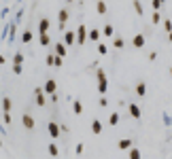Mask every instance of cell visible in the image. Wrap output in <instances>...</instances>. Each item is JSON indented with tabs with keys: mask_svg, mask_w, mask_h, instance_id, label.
Listing matches in <instances>:
<instances>
[{
	"mask_svg": "<svg viewBox=\"0 0 172 159\" xmlns=\"http://www.w3.org/2000/svg\"><path fill=\"white\" fill-rule=\"evenodd\" d=\"M106 89H109V83H106V72H104V70H98V91L104 96V93H106Z\"/></svg>",
	"mask_w": 172,
	"mask_h": 159,
	"instance_id": "obj_1",
	"label": "cell"
},
{
	"mask_svg": "<svg viewBox=\"0 0 172 159\" xmlns=\"http://www.w3.org/2000/svg\"><path fill=\"white\" fill-rule=\"evenodd\" d=\"M87 32H89V30H87V28H85L83 24L79 25V30L74 32V34H77V43H81V45H83V43L87 40Z\"/></svg>",
	"mask_w": 172,
	"mask_h": 159,
	"instance_id": "obj_2",
	"label": "cell"
},
{
	"mask_svg": "<svg viewBox=\"0 0 172 159\" xmlns=\"http://www.w3.org/2000/svg\"><path fill=\"white\" fill-rule=\"evenodd\" d=\"M47 129H49V136L51 138H60V125H58V123L55 121H49V125H47Z\"/></svg>",
	"mask_w": 172,
	"mask_h": 159,
	"instance_id": "obj_3",
	"label": "cell"
},
{
	"mask_svg": "<svg viewBox=\"0 0 172 159\" xmlns=\"http://www.w3.org/2000/svg\"><path fill=\"white\" fill-rule=\"evenodd\" d=\"M55 89H58V83H55L53 79H49V81L45 83V87H43V91H45L47 96H51V93H55Z\"/></svg>",
	"mask_w": 172,
	"mask_h": 159,
	"instance_id": "obj_4",
	"label": "cell"
},
{
	"mask_svg": "<svg viewBox=\"0 0 172 159\" xmlns=\"http://www.w3.org/2000/svg\"><path fill=\"white\" fill-rule=\"evenodd\" d=\"M49 32V17H43L38 21V34H47Z\"/></svg>",
	"mask_w": 172,
	"mask_h": 159,
	"instance_id": "obj_5",
	"label": "cell"
},
{
	"mask_svg": "<svg viewBox=\"0 0 172 159\" xmlns=\"http://www.w3.org/2000/svg\"><path fill=\"white\" fill-rule=\"evenodd\" d=\"M68 17H70V15H68V11H66V9H62V11L58 13V19H60V30H64V28H66Z\"/></svg>",
	"mask_w": 172,
	"mask_h": 159,
	"instance_id": "obj_6",
	"label": "cell"
},
{
	"mask_svg": "<svg viewBox=\"0 0 172 159\" xmlns=\"http://www.w3.org/2000/svg\"><path fill=\"white\" fill-rule=\"evenodd\" d=\"M21 123H24L26 129H34V119H32L30 115H24V117H21Z\"/></svg>",
	"mask_w": 172,
	"mask_h": 159,
	"instance_id": "obj_7",
	"label": "cell"
},
{
	"mask_svg": "<svg viewBox=\"0 0 172 159\" xmlns=\"http://www.w3.org/2000/svg\"><path fill=\"white\" fill-rule=\"evenodd\" d=\"M43 93H45V91H43L40 87L34 89V96H36V104H38V106H43V104H45V96H43Z\"/></svg>",
	"mask_w": 172,
	"mask_h": 159,
	"instance_id": "obj_8",
	"label": "cell"
},
{
	"mask_svg": "<svg viewBox=\"0 0 172 159\" xmlns=\"http://www.w3.org/2000/svg\"><path fill=\"white\" fill-rule=\"evenodd\" d=\"M64 43H66V45H74V43H77V34H74V32H66V34H64Z\"/></svg>",
	"mask_w": 172,
	"mask_h": 159,
	"instance_id": "obj_9",
	"label": "cell"
},
{
	"mask_svg": "<svg viewBox=\"0 0 172 159\" xmlns=\"http://www.w3.org/2000/svg\"><path fill=\"white\" fill-rule=\"evenodd\" d=\"M91 132L96 136L102 134V123H100V119H94V121H91Z\"/></svg>",
	"mask_w": 172,
	"mask_h": 159,
	"instance_id": "obj_10",
	"label": "cell"
},
{
	"mask_svg": "<svg viewBox=\"0 0 172 159\" xmlns=\"http://www.w3.org/2000/svg\"><path fill=\"white\" fill-rule=\"evenodd\" d=\"M130 115H132L134 119H140V108H138V104H134V102L130 104Z\"/></svg>",
	"mask_w": 172,
	"mask_h": 159,
	"instance_id": "obj_11",
	"label": "cell"
},
{
	"mask_svg": "<svg viewBox=\"0 0 172 159\" xmlns=\"http://www.w3.org/2000/svg\"><path fill=\"white\" fill-rule=\"evenodd\" d=\"M55 55H60V57L66 55V45H64V43H58V45H55Z\"/></svg>",
	"mask_w": 172,
	"mask_h": 159,
	"instance_id": "obj_12",
	"label": "cell"
},
{
	"mask_svg": "<svg viewBox=\"0 0 172 159\" xmlns=\"http://www.w3.org/2000/svg\"><path fill=\"white\" fill-rule=\"evenodd\" d=\"M134 47H138V49L145 47V36H142V34H136L134 36Z\"/></svg>",
	"mask_w": 172,
	"mask_h": 159,
	"instance_id": "obj_13",
	"label": "cell"
},
{
	"mask_svg": "<svg viewBox=\"0 0 172 159\" xmlns=\"http://www.w3.org/2000/svg\"><path fill=\"white\" fill-rule=\"evenodd\" d=\"M72 110H74V115H81V112H83V104H81L79 100H74L72 102Z\"/></svg>",
	"mask_w": 172,
	"mask_h": 159,
	"instance_id": "obj_14",
	"label": "cell"
},
{
	"mask_svg": "<svg viewBox=\"0 0 172 159\" xmlns=\"http://www.w3.org/2000/svg\"><path fill=\"white\" fill-rule=\"evenodd\" d=\"M96 11H98L100 15H104V13H106V2H104V0H98V4H96Z\"/></svg>",
	"mask_w": 172,
	"mask_h": 159,
	"instance_id": "obj_15",
	"label": "cell"
},
{
	"mask_svg": "<svg viewBox=\"0 0 172 159\" xmlns=\"http://www.w3.org/2000/svg\"><path fill=\"white\" fill-rule=\"evenodd\" d=\"M87 38L89 40H100V30H89L87 32Z\"/></svg>",
	"mask_w": 172,
	"mask_h": 159,
	"instance_id": "obj_16",
	"label": "cell"
},
{
	"mask_svg": "<svg viewBox=\"0 0 172 159\" xmlns=\"http://www.w3.org/2000/svg\"><path fill=\"white\" fill-rule=\"evenodd\" d=\"M11 106H13L11 98H4V100H2V108H4V112H11Z\"/></svg>",
	"mask_w": 172,
	"mask_h": 159,
	"instance_id": "obj_17",
	"label": "cell"
},
{
	"mask_svg": "<svg viewBox=\"0 0 172 159\" xmlns=\"http://www.w3.org/2000/svg\"><path fill=\"white\" fill-rule=\"evenodd\" d=\"M119 148H123V151L132 148V140H130V138H125V140H121V142H119Z\"/></svg>",
	"mask_w": 172,
	"mask_h": 159,
	"instance_id": "obj_18",
	"label": "cell"
},
{
	"mask_svg": "<svg viewBox=\"0 0 172 159\" xmlns=\"http://www.w3.org/2000/svg\"><path fill=\"white\" fill-rule=\"evenodd\" d=\"M136 93H138V96H145V93H147V85H145V83H138V85H136Z\"/></svg>",
	"mask_w": 172,
	"mask_h": 159,
	"instance_id": "obj_19",
	"label": "cell"
},
{
	"mask_svg": "<svg viewBox=\"0 0 172 159\" xmlns=\"http://www.w3.org/2000/svg\"><path fill=\"white\" fill-rule=\"evenodd\" d=\"M140 157H142V155H140V151H138L136 147L130 148V159H140Z\"/></svg>",
	"mask_w": 172,
	"mask_h": 159,
	"instance_id": "obj_20",
	"label": "cell"
},
{
	"mask_svg": "<svg viewBox=\"0 0 172 159\" xmlns=\"http://www.w3.org/2000/svg\"><path fill=\"white\" fill-rule=\"evenodd\" d=\"M38 43H40V45H43V47H47V45H49V43H51L49 34H40V38H38Z\"/></svg>",
	"mask_w": 172,
	"mask_h": 159,
	"instance_id": "obj_21",
	"label": "cell"
},
{
	"mask_svg": "<svg viewBox=\"0 0 172 159\" xmlns=\"http://www.w3.org/2000/svg\"><path fill=\"white\" fill-rule=\"evenodd\" d=\"M119 119H121V117H119V112H113L111 117H109V123H111V125H117Z\"/></svg>",
	"mask_w": 172,
	"mask_h": 159,
	"instance_id": "obj_22",
	"label": "cell"
},
{
	"mask_svg": "<svg viewBox=\"0 0 172 159\" xmlns=\"http://www.w3.org/2000/svg\"><path fill=\"white\" fill-rule=\"evenodd\" d=\"M102 32H104V36H113V32H115V30H113V25H111V24H106Z\"/></svg>",
	"mask_w": 172,
	"mask_h": 159,
	"instance_id": "obj_23",
	"label": "cell"
},
{
	"mask_svg": "<svg viewBox=\"0 0 172 159\" xmlns=\"http://www.w3.org/2000/svg\"><path fill=\"white\" fill-rule=\"evenodd\" d=\"M49 155H53V157H58V155H60V151H58L55 144H49Z\"/></svg>",
	"mask_w": 172,
	"mask_h": 159,
	"instance_id": "obj_24",
	"label": "cell"
},
{
	"mask_svg": "<svg viewBox=\"0 0 172 159\" xmlns=\"http://www.w3.org/2000/svg\"><path fill=\"white\" fill-rule=\"evenodd\" d=\"M21 40H24V43H30V40H32V32H30V30H26L24 36H21Z\"/></svg>",
	"mask_w": 172,
	"mask_h": 159,
	"instance_id": "obj_25",
	"label": "cell"
},
{
	"mask_svg": "<svg viewBox=\"0 0 172 159\" xmlns=\"http://www.w3.org/2000/svg\"><path fill=\"white\" fill-rule=\"evenodd\" d=\"M113 45H115L117 49H123V45H125V43H123V38H115V40H113Z\"/></svg>",
	"mask_w": 172,
	"mask_h": 159,
	"instance_id": "obj_26",
	"label": "cell"
},
{
	"mask_svg": "<svg viewBox=\"0 0 172 159\" xmlns=\"http://www.w3.org/2000/svg\"><path fill=\"white\" fill-rule=\"evenodd\" d=\"M134 9L138 15H142V4H140V0H134Z\"/></svg>",
	"mask_w": 172,
	"mask_h": 159,
	"instance_id": "obj_27",
	"label": "cell"
},
{
	"mask_svg": "<svg viewBox=\"0 0 172 159\" xmlns=\"http://www.w3.org/2000/svg\"><path fill=\"white\" fill-rule=\"evenodd\" d=\"M13 72H15V74H21V72H24L21 64H13Z\"/></svg>",
	"mask_w": 172,
	"mask_h": 159,
	"instance_id": "obj_28",
	"label": "cell"
},
{
	"mask_svg": "<svg viewBox=\"0 0 172 159\" xmlns=\"http://www.w3.org/2000/svg\"><path fill=\"white\" fill-rule=\"evenodd\" d=\"M45 61H47V66H55V55H51V53H49Z\"/></svg>",
	"mask_w": 172,
	"mask_h": 159,
	"instance_id": "obj_29",
	"label": "cell"
},
{
	"mask_svg": "<svg viewBox=\"0 0 172 159\" xmlns=\"http://www.w3.org/2000/svg\"><path fill=\"white\" fill-rule=\"evenodd\" d=\"M151 21H153V24H160V21H161V15L155 11V13H153V17H151Z\"/></svg>",
	"mask_w": 172,
	"mask_h": 159,
	"instance_id": "obj_30",
	"label": "cell"
},
{
	"mask_svg": "<svg viewBox=\"0 0 172 159\" xmlns=\"http://www.w3.org/2000/svg\"><path fill=\"white\" fill-rule=\"evenodd\" d=\"M24 61V55L21 53H15V57H13V64H21Z\"/></svg>",
	"mask_w": 172,
	"mask_h": 159,
	"instance_id": "obj_31",
	"label": "cell"
},
{
	"mask_svg": "<svg viewBox=\"0 0 172 159\" xmlns=\"http://www.w3.org/2000/svg\"><path fill=\"white\" fill-rule=\"evenodd\" d=\"M98 51H100V55H106V53H109L106 45H98Z\"/></svg>",
	"mask_w": 172,
	"mask_h": 159,
	"instance_id": "obj_32",
	"label": "cell"
},
{
	"mask_svg": "<svg viewBox=\"0 0 172 159\" xmlns=\"http://www.w3.org/2000/svg\"><path fill=\"white\" fill-rule=\"evenodd\" d=\"M164 28H166V32H170L172 30V21L170 19H164Z\"/></svg>",
	"mask_w": 172,
	"mask_h": 159,
	"instance_id": "obj_33",
	"label": "cell"
},
{
	"mask_svg": "<svg viewBox=\"0 0 172 159\" xmlns=\"http://www.w3.org/2000/svg\"><path fill=\"white\" fill-rule=\"evenodd\" d=\"M62 64H64V57L55 55V68H62Z\"/></svg>",
	"mask_w": 172,
	"mask_h": 159,
	"instance_id": "obj_34",
	"label": "cell"
},
{
	"mask_svg": "<svg viewBox=\"0 0 172 159\" xmlns=\"http://www.w3.org/2000/svg\"><path fill=\"white\" fill-rule=\"evenodd\" d=\"M164 123H166V125H172V119L168 117V112H164Z\"/></svg>",
	"mask_w": 172,
	"mask_h": 159,
	"instance_id": "obj_35",
	"label": "cell"
},
{
	"mask_svg": "<svg viewBox=\"0 0 172 159\" xmlns=\"http://www.w3.org/2000/svg\"><path fill=\"white\" fill-rule=\"evenodd\" d=\"M74 153H77V155H83V144H77V148H74Z\"/></svg>",
	"mask_w": 172,
	"mask_h": 159,
	"instance_id": "obj_36",
	"label": "cell"
},
{
	"mask_svg": "<svg viewBox=\"0 0 172 159\" xmlns=\"http://www.w3.org/2000/svg\"><path fill=\"white\" fill-rule=\"evenodd\" d=\"M161 4H164V2H161V0H153V9H155V11H157V9H160Z\"/></svg>",
	"mask_w": 172,
	"mask_h": 159,
	"instance_id": "obj_37",
	"label": "cell"
},
{
	"mask_svg": "<svg viewBox=\"0 0 172 159\" xmlns=\"http://www.w3.org/2000/svg\"><path fill=\"white\" fill-rule=\"evenodd\" d=\"M100 106H109V100L104 98V96H102V98H100Z\"/></svg>",
	"mask_w": 172,
	"mask_h": 159,
	"instance_id": "obj_38",
	"label": "cell"
},
{
	"mask_svg": "<svg viewBox=\"0 0 172 159\" xmlns=\"http://www.w3.org/2000/svg\"><path fill=\"white\" fill-rule=\"evenodd\" d=\"M168 40H170V43H172V30H170V32H168Z\"/></svg>",
	"mask_w": 172,
	"mask_h": 159,
	"instance_id": "obj_39",
	"label": "cell"
},
{
	"mask_svg": "<svg viewBox=\"0 0 172 159\" xmlns=\"http://www.w3.org/2000/svg\"><path fill=\"white\" fill-rule=\"evenodd\" d=\"M0 64H4V57H2V55H0Z\"/></svg>",
	"mask_w": 172,
	"mask_h": 159,
	"instance_id": "obj_40",
	"label": "cell"
},
{
	"mask_svg": "<svg viewBox=\"0 0 172 159\" xmlns=\"http://www.w3.org/2000/svg\"><path fill=\"white\" fill-rule=\"evenodd\" d=\"M66 2H74V0H66Z\"/></svg>",
	"mask_w": 172,
	"mask_h": 159,
	"instance_id": "obj_41",
	"label": "cell"
},
{
	"mask_svg": "<svg viewBox=\"0 0 172 159\" xmlns=\"http://www.w3.org/2000/svg\"><path fill=\"white\" fill-rule=\"evenodd\" d=\"M170 74H172V68H170Z\"/></svg>",
	"mask_w": 172,
	"mask_h": 159,
	"instance_id": "obj_42",
	"label": "cell"
},
{
	"mask_svg": "<svg viewBox=\"0 0 172 159\" xmlns=\"http://www.w3.org/2000/svg\"><path fill=\"white\" fill-rule=\"evenodd\" d=\"M161 2H166V0H161Z\"/></svg>",
	"mask_w": 172,
	"mask_h": 159,
	"instance_id": "obj_43",
	"label": "cell"
}]
</instances>
